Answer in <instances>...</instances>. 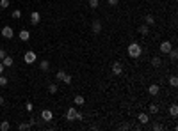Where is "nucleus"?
Returning a JSON list of instances; mask_svg holds the SVG:
<instances>
[{
  "label": "nucleus",
  "mask_w": 178,
  "mask_h": 131,
  "mask_svg": "<svg viewBox=\"0 0 178 131\" xmlns=\"http://www.w3.org/2000/svg\"><path fill=\"white\" fill-rule=\"evenodd\" d=\"M127 53H128L130 59H139L143 55V46L139 43H130L128 48H127Z\"/></svg>",
  "instance_id": "1"
},
{
  "label": "nucleus",
  "mask_w": 178,
  "mask_h": 131,
  "mask_svg": "<svg viewBox=\"0 0 178 131\" xmlns=\"http://www.w3.org/2000/svg\"><path fill=\"white\" fill-rule=\"evenodd\" d=\"M23 60H25V64H34L36 60H37V55H36V51H25V55H23Z\"/></svg>",
  "instance_id": "2"
},
{
  "label": "nucleus",
  "mask_w": 178,
  "mask_h": 131,
  "mask_svg": "<svg viewBox=\"0 0 178 131\" xmlns=\"http://www.w3.org/2000/svg\"><path fill=\"white\" fill-rule=\"evenodd\" d=\"M0 34H2V37H5V39H12V37H14V30H12V27H9V25H5Z\"/></svg>",
  "instance_id": "3"
},
{
  "label": "nucleus",
  "mask_w": 178,
  "mask_h": 131,
  "mask_svg": "<svg viewBox=\"0 0 178 131\" xmlns=\"http://www.w3.org/2000/svg\"><path fill=\"white\" fill-rule=\"evenodd\" d=\"M111 71H112V75H114V76H119V75H123V64H121V62H112V67H111Z\"/></svg>",
  "instance_id": "4"
},
{
  "label": "nucleus",
  "mask_w": 178,
  "mask_h": 131,
  "mask_svg": "<svg viewBox=\"0 0 178 131\" xmlns=\"http://www.w3.org/2000/svg\"><path fill=\"white\" fill-rule=\"evenodd\" d=\"M171 48H173V43H171V41H162V43H160V46H159L160 53H166V55L169 53V50H171Z\"/></svg>",
  "instance_id": "5"
},
{
  "label": "nucleus",
  "mask_w": 178,
  "mask_h": 131,
  "mask_svg": "<svg viewBox=\"0 0 178 131\" xmlns=\"http://www.w3.org/2000/svg\"><path fill=\"white\" fill-rule=\"evenodd\" d=\"M91 28H93V34H102V21L100 20H93V23H91Z\"/></svg>",
  "instance_id": "6"
},
{
  "label": "nucleus",
  "mask_w": 178,
  "mask_h": 131,
  "mask_svg": "<svg viewBox=\"0 0 178 131\" xmlns=\"http://www.w3.org/2000/svg\"><path fill=\"white\" fill-rule=\"evenodd\" d=\"M41 121H43V122H50V121H53V114H52V110H43V112H41Z\"/></svg>",
  "instance_id": "7"
},
{
  "label": "nucleus",
  "mask_w": 178,
  "mask_h": 131,
  "mask_svg": "<svg viewBox=\"0 0 178 131\" xmlns=\"http://www.w3.org/2000/svg\"><path fill=\"white\" fill-rule=\"evenodd\" d=\"M148 92H150L152 96H157V94L160 92V85H159V83H152V85L148 87Z\"/></svg>",
  "instance_id": "8"
},
{
  "label": "nucleus",
  "mask_w": 178,
  "mask_h": 131,
  "mask_svg": "<svg viewBox=\"0 0 178 131\" xmlns=\"http://www.w3.org/2000/svg\"><path fill=\"white\" fill-rule=\"evenodd\" d=\"M75 115H77V108H75V106L68 108V112H66V119H68V121H75Z\"/></svg>",
  "instance_id": "9"
},
{
  "label": "nucleus",
  "mask_w": 178,
  "mask_h": 131,
  "mask_svg": "<svg viewBox=\"0 0 178 131\" xmlns=\"http://www.w3.org/2000/svg\"><path fill=\"white\" fill-rule=\"evenodd\" d=\"M39 21H41V16H39L37 11H34V12L30 14V23H32V25H37Z\"/></svg>",
  "instance_id": "10"
},
{
  "label": "nucleus",
  "mask_w": 178,
  "mask_h": 131,
  "mask_svg": "<svg viewBox=\"0 0 178 131\" xmlns=\"http://www.w3.org/2000/svg\"><path fill=\"white\" fill-rule=\"evenodd\" d=\"M137 32H139L141 35H148V34H150V27H148L146 23H143V25H139V28H137Z\"/></svg>",
  "instance_id": "11"
},
{
  "label": "nucleus",
  "mask_w": 178,
  "mask_h": 131,
  "mask_svg": "<svg viewBox=\"0 0 178 131\" xmlns=\"http://www.w3.org/2000/svg\"><path fill=\"white\" fill-rule=\"evenodd\" d=\"M18 37H20V39H21V41L25 43V41H29V39H30V32L23 28V30H20V34H18Z\"/></svg>",
  "instance_id": "12"
},
{
  "label": "nucleus",
  "mask_w": 178,
  "mask_h": 131,
  "mask_svg": "<svg viewBox=\"0 0 178 131\" xmlns=\"http://www.w3.org/2000/svg\"><path fill=\"white\" fill-rule=\"evenodd\" d=\"M0 62H2V64H4V67H11V66H12V62H14V60H12V57H11V55H5V57H4V59H2V60H0Z\"/></svg>",
  "instance_id": "13"
},
{
  "label": "nucleus",
  "mask_w": 178,
  "mask_h": 131,
  "mask_svg": "<svg viewBox=\"0 0 178 131\" xmlns=\"http://www.w3.org/2000/svg\"><path fill=\"white\" fill-rule=\"evenodd\" d=\"M137 119H139V122H141V124H148V122H150V115H148V114H144V112H141Z\"/></svg>",
  "instance_id": "14"
},
{
  "label": "nucleus",
  "mask_w": 178,
  "mask_h": 131,
  "mask_svg": "<svg viewBox=\"0 0 178 131\" xmlns=\"http://www.w3.org/2000/svg\"><path fill=\"white\" fill-rule=\"evenodd\" d=\"M144 23H146L148 27H153V25H155V18H153L152 14H146V16H144Z\"/></svg>",
  "instance_id": "15"
},
{
  "label": "nucleus",
  "mask_w": 178,
  "mask_h": 131,
  "mask_svg": "<svg viewBox=\"0 0 178 131\" xmlns=\"http://www.w3.org/2000/svg\"><path fill=\"white\" fill-rule=\"evenodd\" d=\"M73 103H75L77 106H82V105L86 103V99H84V96H80V94H78V96H75V99H73Z\"/></svg>",
  "instance_id": "16"
},
{
  "label": "nucleus",
  "mask_w": 178,
  "mask_h": 131,
  "mask_svg": "<svg viewBox=\"0 0 178 131\" xmlns=\"http://www.w3.org/2000/svg\"><path fill=\"white\" fill-rule=\"evenodd\" d=\"M160 64H162V59H160V57H153V59H152V66H153V67H160Z\"/></svg>",
  "instance_id": "17"
},
{
  "label": "nucleus",
  "mask_w": 178,
  "mask_h": 131,
  "mask_svg": "<svg viewBox=\"0 0 178 131\" xmlns=\"http://www.w3.org/2000/svg\"><path fill=\"white\" fill-rule=\"evenodd\" d=\"M169 59H171L173 62H177V59H178V51L175 50V48H171V50H169Z\"/></svg>",
  "instance_id": "18"
},
{
  "label": "nucleus",
  "mask_w": 178,
  "mask_h": 131,
  "mask_svg": "<svg viewBox=\"0 0 178 131\" xmlns=\"http://www.w3.org/2000/svg\"><path fill=\"white\" fill-rule=\"evenodd\" d=\"M39 67H41V71H48L50 62H48V60H41V62H39Z\"/></svg>",
  "instance_id": "19"
},
{
  "label": "nucleus",
  "mask_w": 178,
  "mask_h": 131,
  "mask_svg": "<svg viewBox=\"0 0 178 131\" xmlns=\"http://www.w3.org/2000/svg\"><path fill=\"white\" fill-rule=\"evenodd\" d=\"M57 90H59V87H57L55 83H50V85H48V92H50V94H57Z\"/></svg>",
  "instance_id": "20"
},
{
  "label": "nucleus",
  "mask_w": 178,
  "mask_h": 131,
  "mask_svg": "<svg viewBox=\"0 0 178 131\" xmlns=\"http://www.w3.org/2000/svg\"><path fill=\"white\" fill-rule=\"evenodd\" d=\"M169 115H171V117H177L178 115V106L177 105H173V106L169 108Z\"/></svg>",
  "instance_id": "21"
},
{
  "label": "nucleus",
  "mask_w": 178,
  "mask_h": 131,
  "mask_svg": "<svg viewBox=\"0 0 178 131\" xmlns=\"http://www.w3.org/2000/svg\"><path fill=\"white\" fill-rule=\"evenodd\" d=\"M64 76H66V73H64V71H62V69H59V71H57V73H55V78H57V80H59V82H62V78H64Z\"/></svg>",
  "instance_id": "22"
},
{
  "label": "nucleus",
  "mask_w": 178,
  "mask_h": 131,
  "mask_svg": "<svg viewBox=\"0 0 178 131\" xmlns=\"http://www.w3.org/2000/svg\"><path fill=\"white\" fill-rule=\"evenodd\" d=\"M148 110H150V114H157V112H159V105H155V103H152V105L148 106Z\"/></svg>",
  "instance_id": "23"
},
{
  "label": "nucleus",
  "mask_w": 178,
  "mask_h": 131,
  "mask_svg": "<svg viewBox=\"0 0 178 131\" xmlns=\"http://www.w3.org/2000/svg\"><path fill=\"white\" fill-rule=\"evenodd\" d=\"M18 130H20V131H27V130H30V124H29V122H21V124L18 126Z\"/></svg>",
  "instance_id": "24"
},
{
  "label": "nucleus",
  "mask_w": 178,
  "mask_h": 131,
  "mask_svg": "<svg viewBox=\"0 0 178 131\" xmlns=\"http://www.w3.org/2000/svg\"><path fill=\"white\" fill-rule=\"evenodd\" d=\"M87 4H89V7H91V9H96V7L100 5V2H98V0H87Z\"/></svg>",
  "instance_id": "25"
},
{
  "label": "nucleus",
  "mask_w": 178,
  "mask_h": 131,
  "mask_svg": "<svg viewBox=\"0 0 178 131\" xmlns=\"http://www.w3.org/2000/svg\"><path fill=\"white\" fill-rule=\"evenodd\" d=\"M0 130H2V131H9V130H11V124L5 121V122H2V124H0Z\"/></svg>",
  "instance_id": "26"
},
{
  "label": "nucleus",
  "mask_w": 178,
  "mask_h": 131,
  "mask_svg": "<svg viewBox=\"0 0 178 131\" xmlns=\"http://www.w3.org/2000/svg\"><path fill=\"white\" fill-rule=\"evenodd\" d=\"M7 83H9V80H7L5 76L0 75V87H7Z\"/></svg>",
  "instance_id": "27"
},
{
  "label": "nucleus",
  "mask_w": 178,
  "mask_h": 131,
  "mask_svg": "<svg viewBox=\"0 0 178 131\" xmlns=\"http://www.w3.org/2000/svg\"><path fill=\"white\" fill-rule=\"evenodd\" d=\"M169 85H171V87H177V85H178V78H177V76H171V78H169Z\"/></svg>",
  "instance_id": "28"
},
{
  "label": "nucleus",
  "mask_w": 178,
  "mask_h": 131,
  "mask_svg": "<svg viewBox=\"0 0 178 131\" xmlns=\"http://www.w3.org/2000/svg\"><path fill=\"white\" fill-rule=\"evenodd\" d=\"M9 5H11V2H9V0H0V7H2V9H7Z\"/></svg>",
  "instance_id": "29"
},
{
  "label": "nucleus",
  "mask_w": 178,
  "mask_h": 131,
  "mask_svg": "<svg viewBox=\"0 0 178 131\" xmlns=\"http://www.w3.org/2000/svg\"><path fill=\"white\" fill-rule=\"evenodd\" d=\"M12 18H14V20H20V18H21V11H18V9L12 11Z\"/></svg>",
  "instance_id": "30"
},
{
  "label": "nucleus",
  "mask_w": 178,
  "mask_h": 131,
  "mask_svg": "<svg viewBox=\"0 0 178 131\" xmlns=\"http://www.w3.org/2000/svg\"><path fill=\"white\" fill-rule=\"evenodd\" d=\"M25 108H27V112H32V110H34V105H32L30 101H27V103H25Z\"/></svg>",
  "instance_id": "31"
},
{
  "label": "nucleus",
  "mask_w": 178,
  "mask_h": 131,
  "mask_svg": "<svg viewBox=\"0 0 178 131\" xmlns=\"http://www.w3.org/2000/svg\"><path fill=\"white\" fill-rule=\"evenodd\" d=\"M62 82H64L66 85H70V83H71V76H70V75H66V76L62 78Z\"/></svg>",
  "instance_id": "32"
},
{
  "label": "nucleus",
  "mask_w": 178,
  "mask_h": 131,
  "mask_svg": "<svg viewBox=\"0 0 178 131\" xmlns=\"http://www.w3.org/2000/svg\"><path fill=\"white\" fill-rule=\"evenodd\" d=\"M152 130H155V131L162 130V124H159V122H153V126H152Z\"/></svg>",
  "instance_id": "33"
},
{
  "label": "nucleus",
  "mask_w": 178,
  "mask_h": 131,
  "mask_svg": "<svg viewBox=\"0 0 178 131\" xmlns=\"http://www.w3.org/2000/svg\"><path fill=\"white\" fill-rule=\"evenodd\" d=\"M82 119H84V115H82V114H80V112L77 110V115H75V121H82Z\"/></svg>",
  "instance_id": "34"
},
{
  "label": "nucleus",
  "mask_w": 178,
  "mask_h": 131,
  "mask_svg": "<svg viewBox=\"0 0 178 131\" xmlns=\"http://www.w3.org/2000/svg\"><path fill=\"white\" fill-rule=\"evenodd\" d=\"M29 124H30V126H34V124H37V119H36V117H30V121H29Z\"/></svg>",
  "instance_id": "35"
},
{
  "label": "nucleus",
  "mask_w": 178,
  "mask_h": 131,
  "mask_svg": "<svg viewBox=\"0 0 178 131\" xmlns=\"http://www.w3.org/2000/svg\"><path fill=\"white\" fill-rule=\"evenodd\" d=\"M107 4H109V5H118L119 0H107Z\"/></svg>",
  "instance_id": "36"
},
{
  "label": "nucleus",
  "mask_w": 178,
  "mask_h": 131,
  "mask_svg": "<svg viewBox=\"0 0 178 131\" xmlns=\"http://www.w3.org/2000/svg\"><path fill=\"white\" fill-rule=\"evenodd\" d=\"M5 55H7V53H5V50H4V48H0V60H2Z\"/></svg>",
  "instance_id": "37"
},
{
  "label": "nucleus",
  "mask_w": 178,
  "mask_h": 131,
  "mask_svg": "<svg viewBox=\"0 0 178 131\" xmlns=\"http://www.w3.org/2000/svg\"><path fill=\"white\" fill-rule=\"evenodd\" d=\"M2 73H4V64L0 62V75H2Z\"/></svg>",
  "instance_id": "38"
},
{
  "label": "nucleus",
  "mask_w": 178,
  "mask_h": 131,
  "mask_svg": "<svg viewBox=\"0 0 178 131\" xmlns=\"http://www.w3.org/2000/svg\"><path fill=\"white\" fill-rule=\"evenodd\" d=\"M2 105H4V98L0 96V106H2Z\"/></svg>",
  "instance_id": "39"
}]
</instances>
